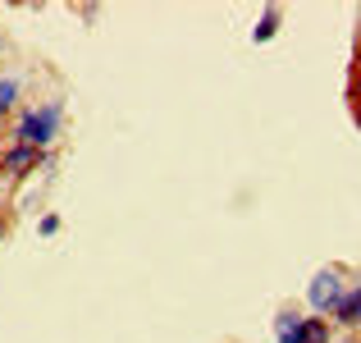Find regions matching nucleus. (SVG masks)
Instances as JSON below:
<instances>
[{
  "label": "nucleus",
  "mask_w": 361,
  "mask_h": 343,
  "mask_svg": "<svg viewBox=\"0 0 361 343\" xmlns=\"http://www.w3.org/2000/svg\"><path fill=\"white\" fill-rule=\"evenodd\" d=\"M274 28H279V9H265V14H261V23H256L252 28V42H270V37H274Z\"/></svg>",
  "instance_id": "0eeeda50"
},
{
  "label": "nucleus",
  "mask_w": 361,
  "mask_h": 343,
  "mask_svg": "<svg viewBox=\"0 0 361 343\" xmlns=\"http://www.w3.org/2000/svg\"><path fill=\"white\" fill-rule=\"evenodd\" d=\"M14 97H18V83H14V78H5V83H0V114L14 106Z\"/></svg>",
  "instance_id": "6e6552de"
},
{
  "label": "nucleus",
  "mask_w": 361,
  "mask_h": 343,
  "mask_svg": "<svg viewBox=\"0 0 361 343\" xmlns=\"http://www.w3.org/2000/svg\"><path fill=\"white\" fill-rule=\"evenodd\" d=\"M329 316H334L338 325H348V330L361 325V284H353V289H348L343 298H338V307L329 311Z\"/></svg>",
  "instance_id": "20e7f679"
},
{
  "label": "nucleus",
  "mask_w": 361,
  "mask_h": 343,
  "mask_svg": "<svg viewBox=\"0 0 361 343\" xmlns=\"http://www.w3.org/2000/svg\"><path fill=\"white\" fill-rule=\"evenodd\" d=\"M42 160H46L42 151H32V147H18V142H14V147H9L5 156H0V169H9V174H23V169H37Z\"/></svg>",
  "instance_id": "7ed1b4c3"
},
{
  "label": "nucleus",
  "mask_w": 361,
  "mask_h": 343,
  "mask_svg": "<svg viewBox=\"0 0 361 343\" xmlns=\"http://www.w3.org/2000/svg\"><path fill=\"white\" fill-rule=\"evenodd\" d=\"M298 343H329V320H320V316H302Z\"/></svg>",
  "instance_id": "39448f33"
},
{
  "label": "nucleus",
  "mask_w": 361,
  "mask_h": 343,
  "mask_svg": "<svg viewBox=\"0 0 361 343\" xmlns=\"http://www.w3.org/2000/svg\"><path fill=\"white\" fill-rule=\"evenodd\" d=\"M0 238H5V220H0Z\"/></svg>",
  "instance_id": "9d476101"
},
{
  "label": "nucleus",
  "mask_w": 361,
  "mask_h": 343,
  "mask_svg": "<svg viewBox=\"0 0 361 343\" xmlns=\"http://www.w3.org/2000/svg\"><path fill=\"white\" fill-rule=\"evenodd\" d=\"M37 229H42L46 238H51V234H60V215H42V224H37Z\"/></svg>",
  "instance_id": "1a4fd4ad"
},
{
  "label": "nucleus",
  "mask_w": 361,
  "mask_h": 343,
  "mask_svg": "<svg viewBox=\"0 0 361 343\" xmlns=\"http://www.w3.org/2000/svg\"><path fill=\"white\" fill-rule=\"evenodd\" d=\"M60 119H64V106L60 101H46V106H37V110H27L23 119H18V128H14V142L18 147H32V151H42L46 142L60 133Z\"/></svg>",
  "instance_id": "f257e3e1"
},
{
  "label": "nucleus",
  "mask_w": 361,
  "mask_h": 343,
  "mask_svg": "<svg viewBox=\"0 0 361 343\" xmlns=\"http://www.w3.org/2000/svg\"><path fill=\"white\" fill-rule=\"evenodd\" d=\"M298 330H302V311H279V320H274V339H279V343H298Z\"/></svg>",
  "instance_id": "423d86ee"
},
{
  "label": "nucleus",
  "mask_w": 361,
  "mask_h": 343,
  "mask_svg": "<svg viewBox=\"0 0 361 343\" xmlns=\"http://www.w3.org/2000/svg\"><path fill=\"white\" fill-rule=\"evenodd\" d=\"M343 275L338 270H320L316 279H311V289H307V302H311V311L316 316H329V311L338 307V298H343Z\"/></svg>",
  "instance_id": "f03ea898"
}]
</instances>
